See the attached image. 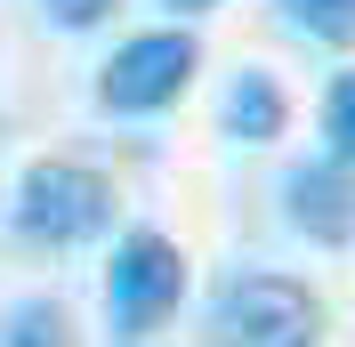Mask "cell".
<instances>
[{
  "mask_svg": "<svg viewBox=\"0 0 355 347\" xmlns=\"http://www.w3.org/2000/svg\"><path fill=\"white\" fill-rule=\"evenodd\" d=\"M323 146H331V162L355 170V65L323 89Z\"/></svg>",
  "mask_w": 355,
  "mask_h": 347,
  "instance_id": "obj_9",
  "label": "cell"
},
{
  "mask_svg": "<svg viewBox=\"0 0 355 347\" xmlns=\"http://www.w3.org/2000/svg\"><path fill=\"white\" fill-rule=\"evenodd\" d=\"M283 210L291 226L307 242H323V251H339V242H355V170L347 162H299V170L283 178Z\"/></svg>",
  "mask_w": 355,
  "mask_h": 347,
  "instance_id": "obj_5",
  "label": "cell"
},
{
  "mask_svg": "<svg viewBox=\"0 0 355 347\" xmlns=\"http://www.w3.org/2000/svg\"><path fill=\"white\" fill-rule=\"evenodd\" d=\"M41 8H49L57 24H65V33H89V24H105L113 8H121V0H41Z\"/></svg>",
  "mask_w": 355,
  "mask_h": 347,
  "instance_id": "obj_10",
  "label": "cell"
},
{
  "mask_svg": "<svg viewBox=\"0 0 355 347\" xmlns=\"http://www.w3.org/2000/svg\"><path fill=\"white\" fill-rule=\"evenodd\" d=\"M0 347H81V331H73L65 299H17V307H8Z\"/></svg>",
  "mask_w": 355,
  "mask_h": 347,
  "instance_id": "obj_7",
  "label": "cell"
},
{
  "mask_svg": "<svg viewBox=\"0 0 355 347\" xmlns=\"http://www.w3.org/2000/svg\"><path fill=\"white\" fill-rule=\"evenodd\" d=\"M113 226V178L89 170V162H33L17 178V235L49 242V251H73V242H97Z\"/></svg>",
  "mask_w": 355,
  "mask_h": 347,
  "instance_id": "obj_2",
  "label": "cell"
},
{
  "mask_svg": "<svg viewBox=\"0 0 355 347\" xmlns=\"http://www.w3.org/2000/svg\"><path fill=\"white\" fill-rule=\"evenodd\" d=\"M170 8L178 17H202V8H218V0H170Z\"/></svg>",
  "mask_w": 355,
  "mask_h": 347,
  "instance_id": "obj_11",
  "label": "cell"
},
{
  "mask_svg": "<svg viewBox=\"0 0 355 347\" xmlns=\"http://www.w3.org/2000/svg\"><path fill=\"white\" fill-rule=\"evenodd\" d=\"M283 121H291L283 81H275L266 65H243V73H234V89H226V137H234V146H275Z\"/></svg>",
  "mask_w": 355,
  "mask_h": 347,
  "instance_id": "obj_6",
  "label": "cell"
},
{
  "mask_svg": "<svg viewBox=\"0 0 355 347\" xmlns=\"http://www.w3.org/2000/svg\"><path fill=\"white\" fill-rule=\"evenodd\" d=\"M178 299H186V251H178L162 226H130V235L113 242V266H105L113 339H121V347H146L178 315Z\"/></svg>",
  "mask_w": 355,
  "mask_h": 347,
  "instance_id": "obj_1",
  "label": "cell"
},
{
  "mask_svg": "<svg viewBox=\"0 0 355 347\" xmlns=\"http://www.w3.org/2000/svg\"><path fill=\"white\" fill-rule=\"evenodd\" d=\"M323 299L299 275H234L210 299V339L218 347H315Z\"/></svg>",
  "mask_w": 355,
  "mask_h": 347,
  "instance_id": "obj_4",
  "label": "cell"
},
{
  "mask_svg": "<svg viewBox=\"0 0 355 347\" xmlns=\"http://www.w3.org/2000/svg\"><path fill=\"white\" fill-rule=\"evenodd\" d=\"M194 73H202V41L186 24H154V33H130V41L97 65V105L121 113V121H137V113L178 105Z\"/></svg>",
  "mask_w": 355,
  "mask_h": 347,
  "instance_id": "obj_3",
  "label": "cell"
},
{
  "mask_svg": "<svg viewBox=\"0 0 355 347\" xmlns=\"http://www.w3.org/2000/svg\"><path fill=\"white\" fill-rule=\"evenodd\" d=\"M283 17L323 49H355V0H283Z\"/></svg>",
  "mask_w": 355,
  "mask_h": 347,
  "instance_id": "obj_8",
  "label": "cell"
}]
</instances>
